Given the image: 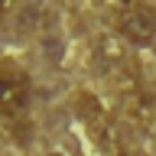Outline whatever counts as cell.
<instances>
[{
	"instance_id": "cell-1",
	"label": "cell",
	"mask_w": 156,
	"mask_h": 156,
	"mask_svg": "<svg viewBox=\"0 0 156 156\" xmlns=\"http://www.w3.org/2000/svg\"><path fill=\"white\" fill-rule=\"evenodd\" d=\"M75 111H78V117L85 120V127L91 130L94 143L101 146V150L117 156V150H120V130H117V120H114V114H111V107L98 94H91V91H78L75 94Z\"/></svg>"
},
{
	"instance_id": "cell-2",
	"label": "cell",
	"mask_w": 156,
	"mask_h": 156,
	"mask_svg": "<svg viewBox=\"0 0 156 156\" xmlns=\"http://www.w3.org/2000/svg\"><path fill=\"white\" fill-rule=\"evenodd\" d=\"M29 104V75L13 62H0V114L20 117Z\"/></svg>"
},
{
	"instance_id": "cell-3",
	"label": "cell",
	"mask_w": 156,
	"mask_h": 156,
	"mask_svg": "<svg viewBox=\"0 0 156 156\" xmlns=\"http://www.w3.org/2000/svg\"><path fill=\"white\" fill-rule=\"evenodd\" d=\"M117 29L120 36L143 46L156 36V10L146 7V3H127L120 13H117Z\"/></svg>"
},
{
	"instance_id": "cell-4",
	"label": "cell",
	"mask_w": 156,
	"mask_h": 156,
	"mask_svg": "<svg viewBox=\"0 0 156 156\" xmlns=\"http://www.w3.org/2000/svg\"><path fill=\"white\" fill-rule=\"evenodd\" d=\"M120 111H124V117L133 127H140V130H150V127L156 124V98L150 94L146 88H140V85H130V88L120 91Z\"/></svg>"
},
{
	"instance_id": "cell-5",
	"label": "cell",
	"mask_w": 156,
	"mask_h": 156,
	"mask_svg": "<svg viewBox=\"0 0 156 156\" xmlns=\"http://www.w3.org/2000/svg\"><path fill=\"white\" fill-rule=\"evenodd\" d=\"M94 58H98V65L104 68L107 75H114L117 81L124 75V68H130V49L124 46L120 36H101L94 42Z\"/></svg>"
},
{
	"instance_id": "cell-6",
	"label": "cell",
	"mask_w": 156,
	"mask_h": 156,
	"mask_svg": "<svg viewBox=\"0 0 156 156\" xmlns=\"http://www.w3.org/2000/svg\"><path fill=\"white\" fill-rule=\"evenodd\" d=\"M46 156H78V150H75V146H68V143H52L46 150Z\"/></svg>"
},
{
	"instance_id": "cell-7",
	"label": "cell",
	"mask_w": 156,
	"mask_h": 156,
	"mask_svg": "<svg viewBox=\"0 0 156 156\" xmlns=\"http://www.w3.org/2000/svg\"><path fill=\"white\" fill-rule=\"evenodd\" d=\"M117 156H143V153H140V150H133V146H120V150H117Z\"/></svg>"
}]
</instances>
